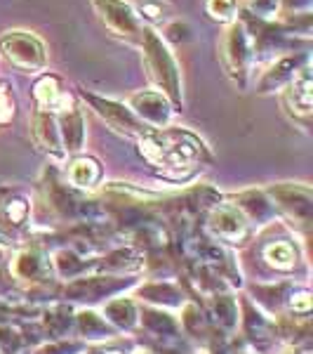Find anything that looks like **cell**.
<instances>
[{
  "mask_svg": "<svg viewBox=\"0 0 313 354\" xmlns=\"http://www.w3.org/2000/svg\"><path fill=\"white\" fill-rule=\"evenodd\" d=\"M141 45H144V62L149 68V76L153 78V83H158L165 90V95L174 102L181 104V85H179V68L174 62L172 53L168 50L156 31L144 28L141 31Z\"/></svg>",
  "mask_w": 313,
  "mask_h": 354,
  "instance_id": "6da1fadb",
  "label": "cell"
},
{
  "mask_svg": "<svg viewBox=\"0 0 313 354\" xmlns=\"http://www.w3.org/2000/svg\"><path fill=\"white\" fill-rule=\"evenodd\" d=\"M0 50L21 68H41L45 64L43 43L26 31H8L0 38Z\"/></svg>",
  "mask_w": 313,
  "mask_h": 354,
  "instance_id": "7a4b0ae2",
  "label": "cell"
},
{
  "mask_svg": "<svg viewBox=\"0 0 313 354\" xmlns=\"http://www.w3.org/2000/svg\"><path fill=\"white\" fill-rule=\"evenodd\" d=\"M97 10H99L104 24L111 28L113 33L123 38H130V41H141V24L137 19L134 10L130 8L123 0H94Z\"/></svg>",
  "mask_w": 313,
  "mask_h": 354,
  "instance_id": "3957f363",
  "label": "cell"
},
{
  "mask_svg": "<svg viewBox=\"0 0 313 354\" xmlns=\"http://www.w3.org/2000/svg\"><path fill=\"white\" fill-rule=\"evenodd\" d=\"M250 59H252V53H250V43H248V31L241 24H233L226 33V43H224V62L226 68L233 78L238 81H245L248 68H250Z\"/></svg>",
  "mask_w": 313,
  "mask_h": 354,
  "instance_id": "277c9868",
  "label": "cell"
},
{
  "mask_svg": "<svg viewBox=\"0 0 313 354\" xmlns=\"http://www.w3.org/2000/svg\"><path fill=\"white\" fill-rule=\"evenodd\" d=\"M85 97H88L90 104H92L116 130H123V133H128V135H146L144 125L137 121L134 113L130 109H125L123 104H116V102H109V100H99V97H94V95H85Z\"/></svg>",
  "mask_w": 313,
  "mask_h": 354,
  "instance_id": "5b68a950",
  "label": "cell"
},
{
  "mask_svg": "<svg viewBox=\"0 0 313 354\" xmlns=\"http://www.w3.org/2000/svg\"><path fill=\"white\" fill-rule=\"evenodd\" d=\"M132 109L139 113L144 121L153 125H165L170 121V106L163 95L158 93H139L132 97Z\"/></svg>",
  "mask_w": 313,
  "mask_h": 354,
  "instance_id": "8992f818",
  "label": "cell"
},
{
  "mask_svg": "<svg viewBox=\"0 0 313 354\" xmlns=\"http://www.w3.org/2000/svg\"><path fill=\"white\" fill-rule=\"evenodd\" d=\"M278 198L283 201V205L292 208L294 213L301 218H309L311 213V192L309 189H299V187H281V189H273Z\"/></svg>",
  "mask_w": 313,
  "mask_h": 354,
  "instance_id": "52a82bcc",
  "label": "cell"
},
{
  "mask_svg": "<svg viewBox=\"0 0 313 354\" xmlns=\"http://www.w3.org/2000/svg\"><path fill=\"white\" fill-rule=\"evenodd\" d=\"M297 64H299L297 57H285V59H281L276 66L271 68V71H266V76L261 78L259 88L266 93V90L278 88V85H283L285 81H290V78L297 73Z\"/></svg>",
  "mask_w": 313,
  "mask_h": 354,
  "instance_id": "ba28073f",
  "label": "cell"
},
{
  "mask_svg": "<svg viewBox=\"0 0 313 354\" xmlns=\"http://www.w3.org/2000/svg\"><path fill=\"white\" fill-rule=\"evenodd\" d=\"M61 133H64V140H66V149H71V151L81 149L85 133H83V118L76 109H68L64 116H61Z\"/></svg>",
  "mask_w": 313,
  "mask_h": 354,
  "instance_id": "9c48e42d",
  "label": "cell"
},
{
  "mask_svg": "<svg viewBox=\"0 0 313 354\" xmlns=\"http://www.w3.org/2000/svg\"><path fill=\"white\" fill-rule=\"evenodd\" d=\"M214 230H217L221 236L236 239L245 230V222H243V218L236 210H221V213L214 215Z\"/></svg>",
  "mask_w": 313,
  "mask_h": 354,
  "instance_id": "30bf717a",
  "label": "cell"
},
{
  "mask_svg": "<svg viewBox=\"0 0 313 354\" xmlns=\"http://www.w3.org/2000/svg\"><path fill=\"white\" fill-rule=\"evenodd\" d=\"M294 93L292 100L297 104V111L309 113L311 111V73L309 68H301V71L294 76Z\"/></svg>",
  "mask_w": 313,
  "mask_h": 354,
  "instance_id": "8fae6325",
  "label": "cell"
},
{
  "mask_svg": "<svg viewBox=\"0 0 313 354\" xmlns=\"http://www.w3.org/2000/svg\"><path fill=\"white\" fill-rule=\"evenodd\" d=\"M71 180L73 185H81V187H90L97 182V177H99V165H97L92 158H81V161H76L71 165Z\"/></svg>",
  "mask_w": 313,
  "mask_h": 354,
  "instance_id": "7c38bea8",
  "label": "cell"
},
{
  "mask_svg": "<svg viewBox=\"0 0 313 354\" xmlns=\"http://www.w3.org/2000/svg\"><path fill=\"white\" fill-rule=\"evenodd\" d=\"M36 135L48 149H54V151L59 149V130H57L52 116H48V113H41V116H38Z\"/></svg>",
  "mask_w": 313,
  "mask_h": 354,
  "instance_id": "4fadbf2b",
  "label": "cell"
},
{
  "mask_svg": "<svg viewBox=\"0 0 313 354\" xmlns=\"http://www.w3.org/2000/svg\"><path fill=\"white\" fill-rule=\"evenodd\" d=\"M236 0H208V12L219 21H229L236 15Z\"/></svg>",
  "mask_w": 313,
  "mask_h": 354,
  "instance_id": "5bb4252c",
  "label": "cell"
},
{
  "mask_svg": "<svg viewBox=\"0 0 313 354\" xmlns=\"http://www.w3.org/2000/svg\"><path fill=\"white\" fill-rule=\"evenodd\" d=\"M109 314L113 322H118L121 326H132V322H134L132 302H125V300L113 302V305H109Z\"/></svg>",
  "mask_w": 313,
  "mask_h": 354,
  "instance_id": "9a60e30c",
  "label": "cell"
},
{
  "mask_svg": "<svg viewBox=\"0 0 313 354\" xmlns=\"http://www.w3.org/2000/svg\"><path fill=\"white\" fill-rule=\"evenodd\" d=\"M266 258H269L276 267H283V270H287V267H292V248L285 245V243L271 245V248L266 250Z\"/></svg>",
  "mask_w": 313,
  "mask_h": 354,
  "instance_id": "2e32d148",
  "label": "cell"
},
{
  "mask_svg": "<svg viewBox=\"0 0 313 354\" xmlns=\"http://www.w3.org/2000/svg\"><path fill=\"white\" fill-rule=\"evenodd\" d=\"M278 3H281V0H250V10L257 17H261V19H266V17L276 15Z\"/></svg>",
  "mask_w": 313,
  "mask_h": 354,
  "instance_id": "e0dca14e",
  "label": "cell"
},
{
  "mask_svg": "<svg viewBox=\"0 0 313 354\" xmlns=\"http://www.w3.org/2000/svg\"><path fill=\"white\" fill-rule=\"evenodd\" d=\"M141 15H146L149 19H161L163 5H153V0H144L141 3Z\"/></svg>",
  "mask_w": 313,
  "mask_h": 354,
  "instance_id": "ac0fdd59",
  "label": "cell"
},
{
  "mask_svg": "<svg viewBox=\"0 0 313 354\" xmlns=\"http://www.w3.org/2000/svg\"><path fill=\"white\" fill-rule=\"evenodd\" d=\"M12 102L8 100V95H5V90H0V121H8L10 116H12Z\"/></svg>",
  "mask_w": 313,
  "mask_h": 354,
  "instance_id": "d6986e66",
  "label": "cell"
},
{
  "mask_svg": "<svg viewBox=\"0 0 313 354\" xmlns=\"http://www.w3.org/2000/svg\"><path fill=\"white\" fill-rule=\"evenodd\" d=\"M285 3H287V8H294V10H297V8H306V5H309L311 0H285Z\"/></svg>",
  "mask_w": 313,
  "mask_h": 354,
  "instance_id": "ffe728a7",
  "label": "cell"
}]
</instances>
